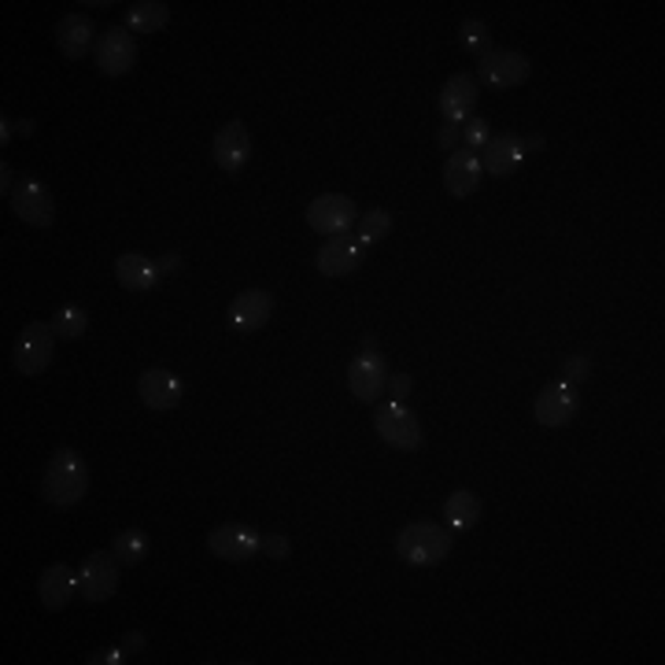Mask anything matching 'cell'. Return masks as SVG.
<instances>
[{
  "label": "cell",
  "mask_w": 665,
  "mask_h": 665,
  "mask_svg": "<svg viewBox=\"0 0 665 665\" xmlns=\"http://www.w3.org/2000/svg\"><path fill=\"white\" fill-rule=\"evenodd\" d=\"M89 495V470L74 448H56L45 466V481H41V500L52 506H74Z\"/></svg>",
  "instance_id": "6da1fadb"
},
{
  "label": "cell",
  "mask_w": 665,
  "mask_h": 665,
  "mask_svg": "<svg viewBox=\"0 0 665 665\" xmlns=\"http://www.w3.org/2000/svg\"><path fill=\"white\" fill-rule=\"evenodd\" d=\"M451 544H455V533L443 529V525L410 522L396 536V555L404 558L407 566H440L443 558L451 555Z\"/></svg>",
  "instance_id": "7a4b0ae2"
},
{
  "label": "cell",
  "mask_w": 665,
  "mask_h": 665,
  "mask_svg": "<svg viewBox=\"0 0 665 665\" xmlns=\"http://www.w3.org/2000/svg\"><path fill=\"white\" fill-rule=\"evenodd\" d=\"M119 580H122V562L115 558V551H93L78 566V599H86L93 607L108 603L115 591H119Z\"/></svg>",
  "instance_id": "3957f363"
},
{
  "label": "cell",
  "mask_w": 665,
  "mask_h": 665,
  "mask_svg": "<svg viewBox=\"0 0 665 665\" xmlns=\"http://www.w3.org/2000/svg\"><path fill=\"white\" fill-rule=\"evenodd\" d=\"M529 74H533L529 56H522V52H514V49H489L478 63V78L495 93L525 86Z\"/></svg>",
  "instance_id": "277c9868"
},
{
  "label": "cell",
  "mask_w": 665,
  "mask_h": 665,
  "mask_svg": "<svg viewBox=\"0 0 665 665\" xmlns=\"http://www.w3.org/2000/svg\"><path fill=\"white\" fill-rule=\"evenodd\" d=\"M374 429H377V437H382L385 443H393L396 451H418L421 440H426L421 437L418 418L410 415L399 399H388V404H382L374 410Z\"/></svg>",
  "instance_id": "5b68a950"
},
{
  "label": "cell",
  "mask_w": 665,
  "mask_h": 665,
  "mask_svg": "<svg viewBox=\"0 0 665 665\" xmlns=\"http://www.w3.org/2000/svg\"><path fill=\"white\" fill-rule=\"evenodd\" d=\"M355 222H358V207L352 196L325 193V196H314L308 204V226L314 234L336 237V234H347Z\"/></svg>",
  "instance_id": "8992f818"
},
{
  "label": "cell",
  "mask_w": 665,
  "mask_h": 665,
  "mask_svg": "<svg viewBox=\"0 0 665 665\" xmlns=\"http://www.w3.org/2000/svg\"><path fill=\"white\" fill-rule=\"evenodd\" d=\"M207 551L222 558V562H248L262 551V536L251 529L245 522H229V525H218L215 533L207 536Z\"/></svg>",
  "instance_id": "52a82bcc"
},
{
  "label": "cell",
  "mask_w": 665,
  "mask_h": 665,
  "mask_svg": "<svg viewBox=\"0 0 665 665\" xmlns=\"http://www.w3.org/2000/svg\"><path fill=\"white\" fill-rule=\"evenodd\" d=\"M52 347H56V333H52V325L30 322L26 330L19 333V341H15V366H19V374H26V377L45 374L49 363H52Z\"/></svg>",
  "instance_id": "ba28073f"
},
{
  "label": "cell",
  "mask_w": 665,
  "mask_h": 665,
  "mask_svg": "<svg viewBox=\"0 0 665 665\" xmlns=\"http://www.w3.org/2000/svg\"><path fill=\"white\" fill-rule=\"evenodd\" d=\"M137 63V41L126 26H111L97 37V71L104 78H122Z\"/></svg>",
  "instance_id": "9c48e42d"
},
{
  "label": "cell",
  "mask_w": 665,
  "mask_h": 665,
  "mask_svg": "<svg viewBox=\"0 0 665 665\" xmlns=\"http://www.w3.org/2000/svg\"><path fill=\"white\" fill-rule=\"evenodd\" d=\"M347 388L358 404H377L388 388V366L377 352H358L355 363L347 366Z\"/></svg>",
  "instance_id": "30bf717a"
},
{
  "label": "cell",
  "mask_w": 665,
  "mask_h": 665,
  "mask_svg": "<svg viewBox=\"0 0 665 665\" xmlns=\"http://www.w3.org/2000/svg\"><path fill=\"white\" fill-rule=\"evenodd\" d=\"M12 211L26 222V226H37V229L52 226V218H56L52 193L37 182V178H19V185L12 193Z\"/></svg>",
  "instance_id": "8fae6325"
},
{
  "label": "cell",
  "mask_w": 665,
  "mask_h": 665,
  "mask_svg": "<svg viewBox=\"0 0 665 665\" xmlns=\"http://www.w3.org/2000/svg\"><path fill=\"white\" fill-rule=\"evenodd\" d=\"M137 393H141V404L148 410H174L178 404H182L185 396V382L174 374V369H144L141 382H137Z\"/></svg>",
  "instance_id": "7c38bea8"
},
{
  "label": "cell",
  "mask_w": 665,
  "mask_h": 665,
  "mask_svg": "<svg viewBox=\"0 0 665 665\" xmlns=\"http://www.w3.org/2000/svg\"><path fill=\"white\" fill-rule=\"evenodd\" d=\"M273 319V296L267 289H248L229 303V330L248 336L259 333Z\"/></svg>",
  "instance_id": "4fadbf2b"
},
{
  "label": "cell",
  "mask_w": 665,
  "mask_h": 665,
  "mask_svg": "<svg viewBox=\"0 0 665 665\" xmlns=\"http://www.w3.org/2000/svg\"><path fill=\"white\" fill-rule=\"evenodd\" d=\"M211 155H215V163L226 174L245 171L248 160H251V137L245 130V122L234 119V122L222 126V130L215 133V144H211Z\"/></svg>",
  "instance_id": "5bb4252c"
},
{
  "label": "cell",
  "mask_w": 665,
  "mask_h": 665,
  "mask_svg": "<svg viewBox=\"0 0 665 665\" xmlns=\"http://www.w3.org/2000/svg\"><path fill=\"white\" fill-rule=\"evenodd\" d=\"M478 78L466 71L451 74L448 86L440 89V111H443V122H455L462 126L466 119H473V108H478Z\"/></svg>",
  "instance_id": "9a60e30c"
},
{
  "label": "cell",
  "mask_w": 665,
  "mask_h": 665,
  "mask_svg": "<svg viewBox=\"0 0 665 665\" xmlns=\"http://www.w3.org/2000/svg\"><path fill=\"white\" fill-rule=\"evenodd\" d=\"M363 251L366 248L358 245L352 234H336L319 248L314 262H319V273H325V278H347V273H355V267L363 262Z\"/></svg>",
  "instance_id": "2e32d148"
},
{
  "label": "cell",
  "mask_w": 665,
  "mask_h": 665,
  "mask_svg": "<svg viewBox=\"0 0 665 665\" xmlns=\"http://www.w3.org/2000/svg\"><path fill=\"white\" fill-rule=\"evenodd\" d=\"M573 415H577V385H569V382L547 385L540 393V399H536V421L547 429L569 426Z\"/></svg>",
  "instance_id": "e0dca14e"
},
{
  "label": "cell",
  "mask_w": 665,
  "mask_h": 665,
  "mask_svg": "<svg viewBox=\"0 0 665 665\" xmlns=\"http://www.w3.org/2000/svg\"><path fill=\"white\" fill-rule=\"evenodd\" d=\"M522 160H525L522 137L511 133V130L492 133V141L484 144V152H481V171L492 174V178H506V174H514L517 167H522Z\"/></svg>",
  "instance_id": "ac0fdd59"
},
{
  "label": "cell",
  "mask_w": 665,
  "mask_h": 665,
  "mask_svg": "<svg viewBox=\"0 0 665 665\" xmlns=\"http://www.w3.org/2000/svg\"><path fill=\"white\" fill-rule=\"evenodd\" d=\"M481 160L466 148H455V152L448 155V163H443V185H448V193L455 200H466L478 193L481 185Z\"/></svg>",
  "instance_id": "d6986e66"
},
{
  "label": "cell",
  "mask_w": 665,
  "mask_h": 665,
  "mask_svg": "<svg viewBox=\"0 0 665 665\" xmlns=\"http://www.w3.org/2000/svg\"><path fill=\"white\" fill-rule=\"evenodd\" d=\"M78 596V573L71 566H49L45 573L37 577V599L45 610H67V603H74Z\"/></svg>",
  "instance_id": "ffe728a7"
},
{
  "label": "cell",
  "mask_w": 665,
  "mask_h": 665,
  "mask_svg": "<svg viewBox=\"0 0 665 665\" xmlns=\"http://www.w3.org/2000/svg\"><path fill=\"white\" fill-rule=\"evenodd\" d=\"M93 37H97V26H93L89 15L82 12H71L60 19L56 26V45L67 60H86L93 52Z\"/></svg>",
  "instance_id": "44dd1931"
},
{
  "label": "cell",
  "mask_w": 665,
  "mask_h": 665,
  "mask_svg": "<svg viewBox=\"0 0 665 665\" xmlns=\"http://www.w3.org/2000/svg\"><path fill=\"white\" fill-rule=\"evenodd\" d=\"M160 267L152 259L141 256V251H126V256L115 259V281L122 285L126 292H152L160 285Z\"/></svg>",
  "instance_id": "7402d4cb"
},
{
  "label": "cell",
  "mask_w": 665,
  "mask_h": 665,
  "mask_svg": "<svg viewBox=\"0 0 665 665\" xmlns=\"http://www.w3.org/2000/svg\"><path fill=\"white\" fill-rule=\"evenodd\" d=\"M171 23V8L163 0H137V4L126 8V30L130 34H155Z\"/></svg>",
  "instance_id": "603a6c76"
},
{
  "label": "cell",
  "mask_w": 665,
  "mask_h": 665,
  "mask_svg": "<svg viewBox=\"0 0 665 665\" xmlns=\"http://www.w3.org/2000/svg\"><path fill=\"white\" fill-rule=\"evenodd\" d=\"M481 517V495L470 492V489H459L448 495V503H443V522H448L451 533L459 529H470L473 522Z\"/></svg>",
  "instance_id": "cb8c5ba5"
},
{
  "label": "cell",
  "mask_w": 665,
  "mask_h": 665,
  "mask_svg": "<svg viewBox=\"0 0 665 665\" xmlns=\"http://www.w3.org/2000/svg\"><path fill=\"white\" fill-rule=\"evenodd\" d=\"M111 551H115V558L122 562V569L141 566L144 558H148V536H144L141 529H122V533L111 540Z\"/></svg>",
  "instance_id": "d4e9b609"
},
{
  "label": "cell",
  "mask_w": 665,
  "mask_h": 665,
  "mask_svg": "<svg viewBox=\"0 0 665 665\" xmlns=\"http://www.w3.org/2000/svg\"><path fill=\"white\" fill-rule=\"evenodd\" d=\"M388 229H393V215L382 207H369L363 218H358V229H355V240L363 248H374L377 240L388 237Z\"/></svg>",
  "instance_id": "484cf974"
},
{
  "label": "cell",
  "mask_w": 665,
  "mask_h": 665,
  "mask_svg": "<svg viewBox=\"0 0 665 665\" xmlns=\"http://www.w3.org/2000/svg\"><path fill=\"white\" fill-rule=\"evenodd\" d=\"M49 325H52V333H56L60 341H78V336L89 330V311L67 303V308L56 311V319H52Z\"/></svg>",
  "instance_id": "4316f807"
},
{
  "label": "cell",
  "mask_w": 665,
  "mask_h": 665,
  "mask_svg": "<svg viewBox=\"0 0 665 665\" xmlns=\"http://www.w3.org/2000/svg\"><path fill=\"white\" fill-rule=\"evenodd\" d=\"M492 141V126L489 119H481V115H473V119L462 122V144H466V152H484V144Z\"/></svg>",
  "instance_id": "83f0119b"
},
{
  "label": "cell",
  "mask_w": 665,
  "mask_h": 665,
  "mask_svg": "<svg viewBox=\"0 0 665 665\" xmlns=\"http://www.w3.org/2000/svg\"><path fill=\"white\" fill-rule=\"evenodd\" d=\"M459 37H462V49L466 52H478V56H484L489 52V26L481 23V19H466V23L459 26Z\"/></svg>",
  "instance_id": "f1b7e54d"
},
{
  "label": "cell",
  "mask_w": 665,
  "mask_h": 665,
  "mask_svg": "<svg viewBox=\"0 0 665 665\" xmlns=\"http://www.w3.org/2000/svg\"><path fill=\"white\" fill-rule=\"evenodd\" d=\"M462 141V126H455V122H443L440 126V133H437V144H440V152H455V144Z\"/></svg>",
  "instance_id": "f546056e"
},
{
  "label": "cell",
  "mask_w": 665,
  "mask_h": 665,
  "mask_svg": "<svg viewBox=\"0 0 665 665\" xmlns=\"http://www.w3.org/2000/svg\"><path fill=\"white\" fill-rule=\"evenodd\" d=\"M126 658H130V654H126L122 651V643H119V647H108V651H97V654H89V665H119V662H126Z\"/></svg>",
  "instance_id": "4dcf8cb0"
},
{
  "label": "cell",
  "mask_w": 665,
  "mask_h": 665,
  "mask_svg": "<svg viewBox=\"0 0 665 665\" xmlns=\"http://www.w3.org/2000/svg\"><path fill=\"white\" fill-rule=\"evenodd\" d=\"M262 555L289 558V536H262Z\"/></svg>",
  "instance_id": "1f68e13d"
},
{
  "label": "cell",
  "mask_w": 665,
  "mask_h": 665,
  "mask_svg": "<svg viewBox=\"0 0 665 665\" xmlns=\"http://www.w3.org/2000/svg\"><path fill=\"white\" fill-rule=\"evenodd\" d=\"M588 358L584 355H577V358H569V363H566V382L569 385H580V382H584V377H588Z\"/></svg>",
  "instance_id": "d6a6232c"
},
{
  "label": "cell",
  "mask_w": 665,
  "mask_h": 665,
  "mask_svg": "<svg viewBox=\"0 0 665 665\" xmlns=\"http://www.w3.org/2000/svg\"><path fill=\"white\" fill-rule=\"evenodd\" d=\"M410 385H415V382H410V374H393V377H388V388H393V399H399V404H404V399L410 396Z\"/></svg>",
  "instance_id": "836d02e7"
},
{
  "label": "cell",
  "mask_w": 665,
  "mask_h": 665,
  "mask_svg": "<svg viewBox=\"0 0 665 665\" xmlns=\"http://www.w3.org/2000/svg\"><path fill=\"white\" fill-rule=\"evenodd\" d=\"M155 267H160V273H174L182 267V256H178V251H167L163 259H155Z\"/></svg>",
  "instance_id": "e575fe53"
},
{
  "label": "cell",
  "mask_w": 665,
  "mask_h": 665,
  "mask_svg": "<svg viewBox=\"0 0 665 665\" xmlns=\"http://www.w3.org/2000/svg\"><path fill=\"white\" fill-rule=\"evenodd\" d=\"M141 647H144V632H130V636L122 640V651H126V654H137Z\"/></svg>",
  "instance_id": "d590c367"
},
{
  "label": "cell",
  "mask_w": 665,
  "mask_h": 665,
  "mask_svg": "<svg viewBox=\"0 0 665 665\" xmlns=\"http://www.w3.org/2000/svg\"><path fill=\"white\" fill-rule=\"evenodd\" d=\"M544 144H547L544 137H525V141H522V152H540Z\"/></svg>",
  "instance_id": "8d00e7d4"
},
{
  "label": "cell",
  "mask_w": 665,
  "mask_h": 665,
  "mask_svg": "<svg viewBox=\"0 0 665 665\" xmlns=\"http://www.w3.org/2000/svg\"><path fill=\"white\" fill-rule=\"evenodd\" d=\"M0 126H4V130H0V141H12V122H8V115H4V119H0Z\"/></svg>",
  "instance_id": "74e56055"
},
{
  "label": "cell",
  "mask_w": 665,
  "mask_h": 665,
  "mask_svg": "<svg viewBox=\"0 0 665 665\" xmlns=\"http://www.w3.org/2000/svg\"><path fill=\"white\" fill-rule=\"evenodd\" d=\"M363 352H377V336H374V333L363 336Z\"/></svg>",
  "instance_id": "f35d334b"
}]
</instances>
